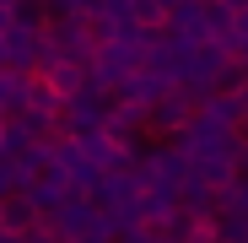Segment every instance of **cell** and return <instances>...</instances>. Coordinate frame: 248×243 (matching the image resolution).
Returning <instances> with one entry per match:
<instances>
[{
    "label": "cell",
    "mask_w": 248,
    "mask_h": 243,
    "mask_svg": "<svg viewBox=\"0 0 248 243\" xmlns=\"http://www.w3.org/2000/svg\"><path fill=\"white\" fill-rule=\"evenodd\" d=\"M27 87H32V70L0 65V119H16V113L27 108Z\"/></svg>",
    "instance_id": "cell-1"
},
{
    "label": "cell",
    "mask_w": 248,
    "mask_h": 243,
    "mask_svg": "<svg viewBox=\"0 0 248 243\" xmlns=\"http://www.w3.org/2000/svg\"><path fill=\"white\" fill-rule=\"evenodd\" d=\"M54 243H76V238H54Z\"/></svg>",
    "instance_id": "cell-2"
}]
</instances>
